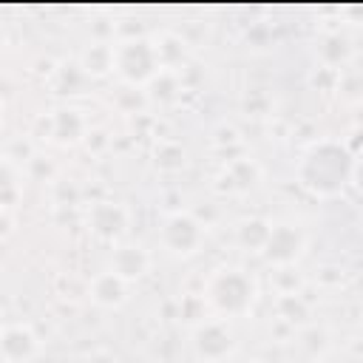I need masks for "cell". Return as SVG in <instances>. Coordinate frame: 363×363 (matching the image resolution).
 Returning <instances> with one entry per match:
<instances>
[{
	"label": "cell",
	"mask_w": 363,
	"mask_h": 363,
	"mask_svg": "<svg viewBox=\"0 0 363 363\" xmlns=\"http://www.w3.org/2000/svg\"><path fill=\"white\" fill-rule=\"evenodd\" d=\"M354 176V156L340 142H318L312 145L301 164L298 182L315 196H337Z\"/></svg>",
	"instance_id": "1"
},
{
	"label": "cell",
	"mask_w": 363,
	"mask_h": 363,
	"mask_svg": "<svg viewBox=\"0 0 363 363\" xmlns=\"http://www.w3.org/2000/svg\"><path fill=\"white\" fill-rule=\"evenodd\" d=\"M204 295L218 315L238 318L247 315L255 303V281L241 269H218L207 281Z\"/></svg>",
	"instance_id": "2"
},
{
	"label": "cell",
	"mask_w": 363,
	"mask_h": 363,
	"mask_svg": "<svg viewBox=\"0 0 363 363\" xmlns=\"http://www.w3.org/2000/svg\"><path fill=\"white\" fill-rule=\"evenodd\" d=\"M113 71L122 77V82H128L133 88L150 82L162 71L156 45L145 37H128V40L116 43L113 45Z\"/></svg>",
	"instance_id": "3"
},
{
	"label": "cell",
	"mask_w": 363,
	"mask_h": 363,
	"mask_svg": "<svg viewBox=\"0 0 363 363\" xmlns=\"http://www.w3.org/2000/svg\"><path fill=\"white\" fill-rule=\"evenodd\" d=\"M193 352L204 363H221L235 352V335L221 320H201L193 329Z\"/></svg>",
	"instance_id": "4"
},
{
	"label": "cell",
	"mask_w": 363,
	"mask_h": 363,
	"mask_svg": "<svg viewBox=\"0 0 363 363\" xmlns=\"http://www.w3.org/2000/svg\"><path fill=\"white\" fill-rule=\"evenodd\" d=\"M204 230L199 224V218H193L190 213H173L164 218L162 230H159V241L167 252L173 255H190L201 247Z\"/></svg>",
	"instance_id": "5"
},
{
	"label": "cell",
	"mask_w": 363,
	"mask_h": 363,
	"mask_svg": "<svg viewBox=\"0 0 363 363\" xmlns=\"http://www.w3.org/2000/svg\"><path fill=\"white\" fill-rule=\"evenodd\" d=\"M303 247H306V238H303L301 227H295V224H272L269 235H267V244L261 247V255L272 267H289L303 255Z\"/></svg>",
	"instance_id": "6"
},
{
	"label": "cell",
	"mask_w": 363,
	"mask_h": 363,
	"mask_svg": "<svg viewBox=\"0 0 363 363\" xmlns=\"http://www.w3.org/2000/svg\"><path fill=\"white\" fill-rule=\"evenodd\" d=\"M128 210L116 201H96L88 210V230L99 241H119L128 233Z\"/></svg>",
	"instance_id": "7"
},
{
	"label": "cell",
	"mask_w": 363,
	"mask_h": 363,
	"mask_svg": "<svg viewBox=\"0 0 363 363\" xmlns=\"http://www.w3.org/2000/svg\"><path fill=\"white\" fill-rule=\"evenodd\" d=\"M37 349H40V340L28 326L14 323V326H3L0 329V354H3V360L28 363L37 354Z\"/></svg>",
	"instance_id": "8"
},
{
	"label": "cell",
	"mask_w": 363,
	"mask_h": 363,
	"mask_svg": "<svg viewBox=\"0 0 363 363\" xmlns=\"http://www.w3.org/2000/svg\"><path fill=\"white\" fill-rule=\"evenodd\" d=\"M150 269V255L145 247L139 244H119L111 252V272H116L122 281L133 284L139 278H145Z\"/></svg>",
	"instance_id": "9"
},
{
	"label": "cell",
	"mask_w": 363,
	"mask_h": 363,
	"mask_svg": "<svg viewBox=\"0 0 363 363\" xmlns=\"http://www.w3.org/2000/svg\"><path fill=\"white\" fill-rule=\"evenodd\" d=\"M88 295L96 306H105V309H116L128 301V281H122L116 272L111 269H102L91 278L88 284Z\"/></svg>",
	"instance_id": "10"
},
{
	"label": "cell",
	"mask_w": 363,
	"mask_h": 363,
	"mask_svg": "<svg viewBox=\"0 0 363 363\" xmlns=\"http://www.w3.org/2000/svg\"><path fill=\"white\" fill-rule=\"evenodd\" d=\"M48 133L57 145H77L79 139H85V119L77 108H60L51 113L48 119Z\"/></svg>",
	"instance_id": "11"
},
{
	"label": "cell",
	"mask_w": 363,
	"mask_h": 363,
	"mask_svg": "<svg viewBox=\"0 0 363 363\" xmlns=\"http://www.w3.org/2000/svg\"><path fill=\"white\" fill-rule=\"evenodd\" d=\"M79 68L88 79H99V77H108L113 71V45L105 43V40H96L91 45H85V51L79 54Z\"/></svg>",
	"instance_id": "12"
},
{
	"label": "cell",
	"mask_w": 363,
	"mask_h": 363,
	"mask_svg": "<svg viewBox=\"0 0 363 363\" xmlns=\"http://www.w3.org/2000/svg\"><path fill=\"white\" fill-rule=\"evenodd\" d=\"M269 221L261 218V216H252V218H244L238 227H235V241L250 250V252H261V247L267 244V235H269Z\"/></svg>",
	"instance_id": "13"
},
{
	"label": "cell",
	"mask_w": 363,
	"mask_h": 363,
	"mask_svg": "<svg viewBox=\"0 0 363 363\" xmlns=\"http://www.w3.org/2000/svg\"><path fill=\"white\" fill-rule=\"evenodd\" d=\"M85 85H88V77L82 74L79 62H60V68H57L54 77H51L54 94H62V96H68V94H82Z\"/></svg>",
	"instance_id": "14"
},
{
	"label": "cell",
	"mask_w": 363,
	"mask_h": 363,
	"mask_svg": "<svg viewBox=\"0 0 363 363\" xmlns=\"http://www.w3.org/2000/svg\"><path fill=\"white\" fill-rule=\"evenodd\" d=\"M318 51H320V60H323L326 65H340V62L349 60L352 45H349V37H343L340 31H332V34L323 37V43H320Z\"/></svg>",
	"instance_id": "15"
},
{
	"label": "cell",
	"mask_w": 363,
	"mask_h": 363,
	"mask_svg": "<svg viewBox=\"0 0 363 363\" xmlns=\"http://www.w3.org/2000/svg\"><path fill=\"white\" fill-rule=\"evenodd\" d=\"M153 162H156V167H159V170H164V173H176V170H182V167H184L187 153H184V147H182V145H176V142H162V145H156Z\"/></svg>",
	"instance_id": "16"
},
{
	"label": "cell",
	"mask_w": 363,
	"mask_h": 363,
	"mask_svg": "<svg viewBox=\"0 0 363 363\" xmlns=\"http://www.w3.org/2000/svg\"><path fill=\"white\" fill-rule=\"evenodd\" d=\"M20 199V179L9 162H0V210H9Z\"/></svg>",
	"instance_id": "17"
},
{
	"label": "cell",
	"mask_w": 363,
	"mask_h": 363,
	"mask_svg": "<svg viewBox=\"0 0 363 363\" xmlns=\"http://www.w3.org/2000/svg\"><path fill=\"white\" fill-rule=\"evenodd\" d=\"M150 88H153V96L162 99V102H170L179 91V82H176V74L170 71H159L153 79H150Z\"/></svg>",
	"instance_id": "18"
},
{
	"label": "cell",
	"mask_w": 363,
	"mask_h": 363,
	"mask_svg": "<svg viewBox=\"0 0 363 363\" xmlns=\"http://www.w3.org/2000/svg\"><path fill=\"white\" fill-rule=\"evenodd\" d=\"M11 227H14V221H11L9 210H0V238H6L11 233Z\"/></svg>",
	"instance_id": "19"
},
{
	"label": "cell",
	"mask_w": 363,
	"mask_h": 363,
	"mask_svg": "<svg viewBox=\"0 0 363 363\" xmlns=\"http://www.w3.org/2000/svg\"><path fill=\"white\" fill-rule=\"evenodd\" d=\"M3 51H6V37H3V31H0V57H3Z\"/></svg>",
	"instance_id": "20"
},
{
	"label": "cell",
	"mask_w": 363,
	"mask_h": 363,
	"mask_svg": "<svg viewBox=\"0 0 363 363\" xmlns=\"http://www.w3.org/2000/svg\"><path fill=\"white\" fill-rule=\"evenodd\" d=\"M0 108H3V105H0Z\"/></svg>",
	"instance_id": "21"
}]
</instances>
